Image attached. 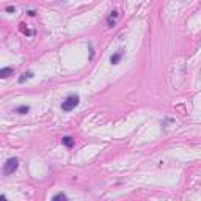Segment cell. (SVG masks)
I'll use <instances>...</instances> for the list:
<instances>
[{
	"label": "cell",
	"instance_id": "obj_1",
	"mask_svg": "<svg viewBox=\"0 0 201 201\" xmlns=\"http://www.w3.org/2000/svg\"><path fill=\"white\" fill-rule=\"evenodd\" d=\"M79 102H80V98H79L77 95H69L68 98L63 101L61 110H63V112H71V110H74L75 107L79 105Z\"/></svg>",
	"mask_w": 201,
	"mask_h": 201
},
{
	"label": "cell",
	"instance_id": "obj_2",
	"mask_svg": "<svg viewBox=\"0 0 201 201\" xmlns=\"http://www.w3.org/2000/svg\"><path fill=\"white\" fill-rule=\"evenodd\" d=\"M17 167H19V159L17 157H10L5 162V165H3V175L5 176L13 175V173L17 170Z\"/></svg>",
	"mask_w": 201,
	"mask_h": 201
},
{
	"label": "cell",
	"instance_id": "obj_3",
	"mask_svg": "<svg viewBox=\"0 0 201 201\" xmlns=\"http://www.w3.org/2000/svg\"><path fill=\"white\" fill-rule=\"evenodd\" d=\"M13 72H14V68L6 66V68H2V71H0V77H2V79H8L10 75H13Z\"/></svg>",
	"mask_w": 201,
	"mask_h": 201
},
{
	"label": "cell",
	"instance_id": "obj_4",
	"mask_svg": "<svg viewBox=\"0 0 201 201\" xmlns=\"http://www.w3.org/2000/svg\"><path fill=\"white\" fill-rule=\"evenodd\" d=\"M121 58H123V50L115 52L113 55L110 57V63H112V64H118L119 61H121Z\"/></svg>",
	"mask_w": 201,
	"mask_h": 201
},
{
	"label": "cell",
	"instance_id": "obj_5",
	"mask_svg": "<svg viewBox=\"0 0 201 201\" xmlns=\"http://www.w3.org/2000/svg\"><path fill=\"white\" fill-rule=\"evenodd\" d=\"M29 112H30V105H19L14 109V113L17 115H27Z\"/></svg>",
	"mask_w": 201,
	"mask_h": 201
},
{
	"label": "cell",
	"instance_id": "obj_6",
	"mask_svg": "<svg viewBox=\"0 0 201 201\" xmlns=\"http://www.w3.org/2000/svg\"><path fill=\"white\" fill-rule=\"evenodd\" d=\"M61 143L66 146V148H72V146H74V140H72V137H69V135L63 137V138H61Z\"/></svg>",
	"mask_w": 201,
	"mask_h": 201
},
{
	"label": "cell",
	"instance_id": "obj_7",
	"mask_svg": "<svg viewBox=\"0 0 201 201\" xmlns=\"http://www.w3.org/2000/svg\"><path fill=\"white\" fill-rule=\"evenodd\" d=\"M33 77V72L32 71H27V72H24L21 77H19V83H24L25 80H29V79H32Z\"/></svg>",
	"mask_w": 201,
	"mask_h": 201
},
{
	"label": "cell",
	"instance_id": "obj_8",
	"mask_svg": "<svg viewBox=\"0 0 201 201\" xmlns=\"http://www.w3.org/2000/svg\"><path fill=\"white\" fill-rule=\"evenodd\" d=\"M52 199H53V201H58V199H68V196H66V195H64V193L61 192V193H57V195H53V196H52Z\"/></svg>",
	"mask_w": 201,
	"mask_h": 201
},
{
	"label": "cell",
	"instance_id": "obj_9",
	"mask_svg": "<svg viewBox=\"0 0 201 201\" xmlns=\"http://www.w3.org/2000/svg\"><path fill=\"white\" fill-rule=\"evenodd\" d=\"M115 24H116L115 17H112V16H109V17H107V25H109V27H113Z\"/></svg>",
	"mask_w": 201,
	"mask_h": 201
},
{
	"label": "cell",
	"instance_id": "obj_10",
	"mask_svg": "<svg viewBox=\"0 0 201 201\" xmlns=\"http://www.w3.org/2000/svg\"><path fill=\"white\" fill-rule=\"evenodd\" d=\"M24 25H25V24H21V30H22V33H25L27 36H30V35H32V32H30L29 29H27V27H24Z\"/></svg>",
	"mask_w": 201,
	"mask_h": 201
},
{
	"label": "cell",
	"instance_id": "obj_11",
	"mask_svg": "<svg viewBox=\"0 0 201 201\" xmlns=\"http://www.w3.org/2000/svg\"><path fill=\"white\" fill-rule=\"evenodd\" d=\"M14 11H16V8H14V6H8V8H6V13H11V14H13Z\"/></svg>",
	"mask_w": 201,
	"mask_h": 201
}]
</instances>
